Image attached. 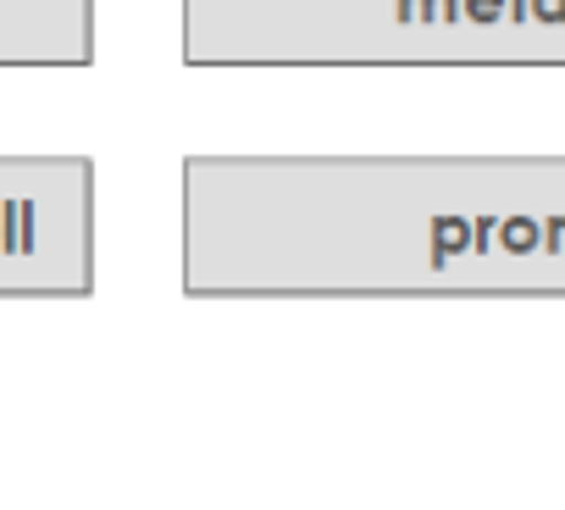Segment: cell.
Returning a JSON list of instances; mask_svg holds the SVG:
<instances>
[{"label":"cell","mask_w":565,"mask_h":510,"mask_svg":"<svg viewBox=\"0 0 565 510\" xmlns=\"http://www.w3.org/2000/svg\"><path fill=\"white\" fill-rule=\"evenodd\" d=\"M189 300H565V156L200 150Z\"/></svg>","instance_id":"1"},{"label":"cell","mask_w":565,"mask_h":510,"mask_svg":"<svg viewBox=\"0 0 565 510\" xmlns=\"http://www.w3.org/2000/svg\"><path fill=\"white\" fill-rule=\"evenodd\" d=\"M183 67H565V0H183Z\"/></svg>","instance_id":"2"}]
</instances>
